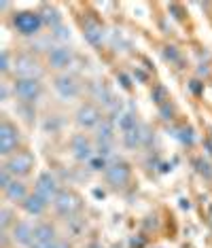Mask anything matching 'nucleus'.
<instances>
[{
  "label": "nucleus",
  "mask_w": 212,
  "mask_h": 248,
  "mask_svg": "<svg viewBox=\"0 0 212 248\" xmlns=\"http://www.w3.org/2000/svg\"><path fill=\"white\" fill-rule=\"evenodd\" d=\"M2 72H9V53H2Z\"/></svg>",
  "instance_id": "5701e85b"
},
{
  "label": "nucleus",
  "mask_w": 212,
  "mask_h": 248,
  "mask_svg": "<svg viewBox=\"0 0 212 248\" xmlns=\"http://www.w3.org/2000/svg\"><path fill=\"white\" fill-rule=\"evenodd\" d=\"M89 168H91V170H96V172H106V168H108V163H106V157H93L91 161H89Z\"/></svg>",
  "instance_id": "412c9836"
},
{
  "label": "nucleus",
  "mask_w": 212,
  "mask_h": 248,
  "mask_svg": "<svg viewBox=\"0 0 212 248\" xmlns=\"http://www.w3.org/2000/svg\"><path fill=\"white\" fill-rule=\"evenodd\" d=\"M41 26H43V19H41V15H36V13H17L15 15V28L26 36L38 34Z\"/></svg>",
  "instance_id": "1a4fd4ad"
},
{
  "label": "nucleus",
  "mask_w": 212,
  "mask_h": 248,
  "mask_svg": "<svg viewBox=\"0 0 212 248\" xmlns=\"http://www.w3.org/2000/svg\"><path fill=\"white\" fill-rule=\"evenodd\" d=\"M13 240H15V244L32 246V242H34V225L28 221L15 223L13 225Z\"/></svg>",
  "instance_id": "ddd939ff"
},
{
  "label": "nucleus",
  "mask_w": 212,
  "mask_h": 248,
  "mask_svg": "<svg viewBox=\"0 0 212 248\" xmlns=\"http://www.w3.org/2000/svg\"><path fill=\"white\" fill-rule=\"evenodd\" d=\"M113 119H102V123L98 125V142L100 146H108V142H113Z\"/></svg>",
  "instance_id": "f3484780"
},
{
  "label": "nucleus",
  "mask_w": 212,
  "mask_h": 248,
  "mask_svg": "<svg viewBox=\"0 0 212 248\" xmlns=\"http://www.w3.org/2000/svg\"><path fill=\"white\" fill-rule=\"evenodd\" d=\"M140 140H142V134H140V129H132V132H127L123 134V142L125 146H130V149H136L138 144H140Z\"/></svg>",
  "instance_id": "aec40b11"
},
{
  "label": "nucleus",
  "mask_w": 212,
  "mask_h": 248,
  "mask_svg": "<svg viewBox=\"0 0 212 248\" xmlns=\"http://www.w3.org/2000/svg\"><path fill=\"white\" fill-rule=\"evenodd\" d=\"M13 92H15V98L19 102H26V104H34L38 98H41V81L38 78H17L13 83Z\"/></svg>",
  "instance_id": "7ed1b4c3"
},
{
  "label": "nucleus",
  "mask_w": 212,
  "mask_h": 248,
  "mask_svg": "<svg viewBox=\"0 0 212 248\" xmlns=\"http://www.w3.org/2000/svg\"><path fill=\"white\" fill-rule=\"evenodd\" d=\"M4 197H7L9 202H15V204H24V202L28 200V197H30V193H28V189H26V185L21 183V180H17L15 178L13 183L9 185L7 189H4Z\"/></svg>",
  "instance_id": "2eb2a0df"
},
{
  "label": "nucleus",
  "mask_w": 212,
  "mask_h": 248,
  "mask_svg": "<svg viewBox=\"0 0 212 248\" xmlns=\"http://www.w3.org/2000/svg\"><path fill=\"white\" fill-rule=\"evenodd\" d=\"M53 208L60 217H64L66 221H68V218H75V214L83 208V202H81V197L76 193H72V191H60L58 197L53 200Z\"/></svg>",
  "instance_id": "f03ea898"
},
{
  "label": "nucleus",
  "mask_w": 212,
  "mask_h": 248,
  "mask_svg": "<svg viewBox=\"0 0 212 248\" xmlns=\"http://www.w3.org/2000/svg\"><path fill=\"white\" fill-rule=\"evenodd\" d=\"M117 123H119V129L123 134L132 132V129H136V117L132 115V112H123V115H119V119H117Z\"/></svg>",
  "instance_id": "6ab92c4d"
},
{
  "label": "nucleus",
  "mask_w": 212,
  "mask_h": 248,
  "mask_svg": "<svg viewBox=\"0 0 212 248\" xmlns=\"http://www.w3.org/2000/svg\"><path fill=\"white\" fill-rule=\"evenodd\" d=\"M102 28H100L98 24H93V21H87L85 24V38L91 45H100L102 43Z\"/></svg>",
  "instance_id": "a211bd4d"
},
{
  "label": "nucleus",
  "mask_w": 212,
  "mask_h": 248,
  "mask_svg": "<svg viewBox=\"0 0 212 248\" xmlns=\"http://www.w3.org/2000/svg\"><path fill=\"white\" fill-rule=\"evenodd\" d=\"M70 149L72 155L79 161H91L93 159V144L89 142V138L85 134H75L70 140Z\"/></svg>",
  "instance_id": "9b49d317"
},
{
  "label": "nucleus",
  "mask_w": 212,
  "mask_h": 248,
  "mask_svg": "<svg viewBox=\"0 0 212 248\" xmlns=\"http://www.w3.org/2000/svg\"><path fill=\"white\" fill-rule=\"evenodd\" d=\"M104 176H106V180H108V185H113V187L119 189V187H125V185L130 183L132 170L125 161H115L106 168Z\"/></svg>",
  "instance_id": "423d86ee"
},
{
  "label": "nucleus",
  "mask_w": 212,
  "mask_h": 248,
  "mask_svg": "<svg viewBox=\"0 0 212 248\" xmlns=\"http://www.w3.org/2000/svg\"><path fill=\"white\" fill-rule=\"evenodd\" d=\"M17 144H19V132L17 127L11 121L4 119L0 123V155L7 159L13 153H17Z\"/></svg>",
  "instance_id": "20e7f679"
},
{
  "label": "nucleus",
  "mask_w": 212,
  "mask_h": 248,
  "mask_svg": "<svg viewBox=\"0 0 212 248\" xmlns=\"http://www.w3.org/2000/svg\"><path fill=\"white\" fill-rule=\"evenodd\" d=\"M72 64V51L68 47H53L49 51V66L55 70H64Z\"/></svg>",
  "instance_id": "4468645a"
},
{
  "label": "nucleus",
  "mask_w": 212,
  "mask_h": 248,
  "mask_svg": "<svg viewBox=\"0 0 212 248\" xmlns=\"http://www.w3.org/2000/svg\"><path fill=\"white\" fill-rule=\"evenodd\" d=\"M41 197H45L47 202H53L60 193V187H58V180L55 176H51V172H43L41 176L36 178V191Z\"/></svg>",
  "instance_id": "9d476101"
},
{
  "label": "nucleus",
  "mask_w": 212,
  "mask_h": 248,
  "mask_svg": "<svg viewBox=\"0 0 212 248\" xmlns=\"http://www.w3.org/2000/svg\"><path fill=\"white\" fill-rule=\"evenodd\" d=\"M53 89H55V93H58L62 100H75V98H79V95H81V83L76 81L72 75L55 77Z\"/></svg>",
  "instance_id": "39448f33"
},
{
  "label": "nucleus",
  "mask_w": 212,
  "mask_h": 248,
  "mask_svg": "<svg viewBox=\"0 0 212 248\" xmlns=\"http://www.w3.org/2000/svg\"><path fill=\"white\" fill-rule=\"evenodd\" d=\"M15 72H17L19 78H38L43 75V68L36 62V58H32L30 53H21L15 60Z\"/></svg>",
  "instance_id": "0eeeda50"
},
{
  "label": "nucleus",
  "mask_w": 212,
  "mask_h": 248,
  "mask_svg": "<svg viewBox=\"0 0 212 248\" xmlns=\"http://www.w3.org/2000/svg\"><path fill=\"white\" fill-rule=\"evenodd\" d=\"M0 217H2V221H0L2 223V233H7V229L11 227V223H13V218H11L13 214H11L9 208H2V210H0Z\"/></svg>",
  "instance_id": "4be33fe9"
},
{
  "label": "nucleus",
  "mask_w": 212,
  "mask_h": 248,
  "mask_svg": "<svg viewBox=\"0 0 212 248\" xmlns=\"http://www.w3.org/2000/svg\"><path fill=\"white\" fill-rule=\"evenodd\" d=\"M24 210L28 212V214H32V217H41V214L47 210V206H49V202L45 200V197H41L38 193H32L28 200L24 202Z\"/></svg>",
  "instance_id": "dca6fc26"
},
{
  "label": "nucleus",
  "mask_w": 212,
  "mask_h": 248,
  "mask_svg": "<svg viewBox=\"0 0 212 248\" xmlns=\"http://www.w3.org/2000/svg\"><path fill=\"white\" fill-rule=\"evenodd\" d=\"M2 168L15 178L28 176V174L32 172V168H34V157H32L30 151H17V153H13L11 157L4 159Z\"/></svg>",
  "instance_id": "f257e3e1"
},
{
  "label": "nucleus",
  "mask_w": 212,
  "mask_h": 248,
  "mask_svg": "<svg viewBox=\"0 0 212 248\" xmlns=\"http://www.w3.org/2000/svg\"><path fill=\"white\" fill-rule=\"evenodd\" d=\"M58 231L51 223H36L34 225V242L32 244L36 246H47V244H53L58 242Z\"/></svg>",
  "instance_id": "f8f14e48"
},
{
  "label": "nucleus",
  "mask_w": 212,
  "mask_h": 248,
  "mask_svg": "<svg viewBox=\"0 0 212 248\" xmlns=\"http://www.w3.org/2000/svg\"><path fill=\"white\" fill-rule=\"evenodd\" d=\"M102 112H100V108L96 104L87 102L83 104L79 110H76V123H79V127L83 129H91V127H98L100 123H102Z\"/></svg>",
  "instance_id": "6e6552de"
}]
</instances>
